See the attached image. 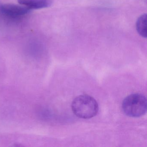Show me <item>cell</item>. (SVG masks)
I'll return each instance as SVG.
<instances>
[{
	"instance_id": "7a4b0ae2",
	"label": "cell",
	"mask_w": 147,
	"mask_h": 147,
	"mask_svg": "<svg viewBox=\"0 0 147 147\" xmlns=\"http://www.w3.org/2000/svg\"><path fill=\"white\" fill-rule=\"evenodd\" d=\"M122 108L124 113L127 116L139 117L144 115L147 111V99L141 94H132L125 98L122 103Z\"/></svg>"
},
{
	"instance_id": "277c9868",
	"label": "cell",
	"mask_w": 147,
	"mask_h": 147,
	"mask_svg": "<svg viewBox=\"0 0 147 147\" xmlns=\"http://www.w3.org/2000/svg\"><path fill=\"white\" fill-rule=\"evenodd\" d=\"M18 1L20 5L30 10L47 8L53 3L52 0H18Z\"/></svg>"
},
{
	"instance_id": "5b68a950",
	"label": "cell",
	"mask_w": 147,
	"mask_h": 147,
	"mask_svg": "<svg viewBox=\"0 0 147 147\" xmlns=\"http://www.w3.org/2000/svg\"><path fill=\"white\" fill-rule=\"evenodd\" d=\"M147 16L146 13L141 15L137 20L136 24V30L140 36L144 38H147Z\"/></svg>"
},
{
	"instance_id": "6da1fadb",
	"label": "cell",
	"mask_w": 147,
	"mask_h": 147,
	"mask_svg": "<svg viewBox=\"0 0 147 147\" xmlns=\"http://www.w3.org/2000/svg\"><path fill=\"white\" fill-rule=\"evenodd\" d=\"M74 114L84 119L92 118L96 116L98 111V105L94 98L87 94L77 96L72 103Z\"/></svg>"
},
{
	"instance_id": "3957f363",
	"label": "cell",
	"mask_w": 147,
	"mask_h": 147,
	"mask_svg": "<svg viewBox=\"0 0 147 147\" xmlns=\"http://www.w3.org/2000/svg\"><path fill=\"white\" fill-rule=\"evenodd\" d=\"M30 11V9L23 5L10 4L0 5V13L8 18H19L29 13Z\"/></svg>"
}]
</instances>
